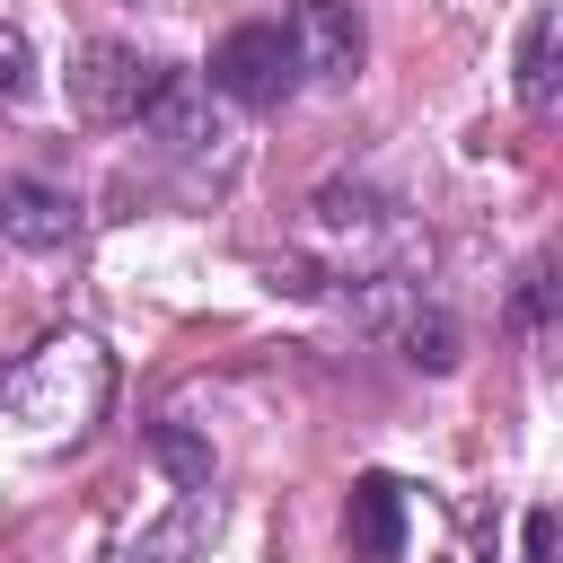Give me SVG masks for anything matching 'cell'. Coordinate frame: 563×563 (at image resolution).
Masks as SVG:
<instances>
[{"mask_svg": "<svg viewBox=\"0 0 563 563\" xmlns=\"http://www.w3.org/2000/svg\"><path fill=\"white\" fill-rule=\"evenodd\" d=\"M282 35H290V62H299L308 79H325V88H343V79L361 70V18H352L343 0H299Z\"/></svg>", "mask_w": 563, "mask_h": 563, "instance_id": "cell-5", "label": "cell"}, {"mask_svg": "<svg viewBox=\"0 0 563 563\" xmlns=\"http://www.w3.org/2000/svg\"><path fill=\"white\" fill-rule=\"evenodd\" d=\"M211 537H220V501H211V493H185L167 519H150V528L123 545V563H194Z\"/></svg>", "mask_w": 563, "mask_h": 563, "instance_id": "cell-8", "label": "cell"}, {"mask_svg": "<svg viewBox=\"0 0 563 563\" xmlns=\"http://www.w3.org/2000/svg\"><path fill=\"white\" fill-rule=\"evenodd\" d=\"M158 88H167V70L132 44H114V35L79 44V62H70V114L79 123H141Z\"/></svg>", "mask_w": 563, "mask_h": 563, "instance_id": "cell-3", "label": "cell"}, {"mask_svg": "<svg viewBox=\"0 0 563 563\" xmlns=\"http://www.w3.org/2000/svg\"><path fill=\"white\" fill-rule=\"evenodd\" d=\"M106 396H114V361L97 352V334H53L0 378V413L26 431H88Z\"/></svg>", "mask_w": 563, "mask_h": 563, "instance_id": "cell-1", "label": "cell"}, {"mask_svg": "<svg viewBox=\"0 0 563 563\" xmlns=\"http://www.w3.org/2000/svg\"><path fill=\"white\" fill-rule=\"evenodd\" d=\"M554 35H563V18L554 9H528V26H519V106L528 114L554 106Z\"/></svg>", "mask_w": 563, "mask_h": 563, "instance_id": "cell-9", "label": "cell"}, {"mask_svg": "<svg viewBox=\"0 0 563 563\" xmlns=\"http://www.w3.org/2000/svg\"><path fill=\"white\" fill-rule=\"evenodd\" d=\"M290 79H299V62H290V35L282 26H229L220 44H211V88L229 97V106H282L290 97Z\"/></svg>", "mask_w": 563, "mask_h": 563, "instance_id": "cell-4", "label": "cell"}, {"mask_svg": "<svg viewBox=\"0 0 563 563\" xmlns=\"http://www.w3.org/2000/svg\"><path fill=\"white\" fill-rule=\"evenodd\" d=\"M308 238L352 273V282H369V273H396L405 255H413V220L396 211V202H378V194H361V185H325L317 202H308Z\"/></svg>", "mask_w": 563, "mask_h": 563, "instance_id": "cell-2", "label": "cell"}, {"mask_svg": "<svg viewBox=\"0 0 563 563\" xmlns=\"http://www.w3.org/2000/svg\"><path fill=\"white\" fill-rule=\"evenodd\" d=\"M150 449H158V466L185 484V493H211V449L194 440V431H176V422H158L150 431Z\"/></svg>", "mask_w": 563, "mask_h": 563, "instance_id": "cell-10", "label": "cell"}, {"mask_svg": "<svg viewBox=\"0 0 563 563\" xmlns=\"http://www.w3.org/2000/svg\"><path fill=\"white\" fill-rule=\"evenodd\" d=\"M510 317H519L528 334H545V317H554V264H545V255L519 273V290H510Z\"/></svg>", "mask_w": 563, "mask_h": 563, "instance_id": "cell-11", "label": "cell"}, {"mask_svg": "<svg viewBox=\"0 0 563 563\" xmlns=\"http://www.w3.org/2000/svg\"><path fill=\"white\" fill-rule=\"evenodd\" d=\"M26 88H35V53H26L18 26H0V106H18Z\"/></svg>", "mask_w": 563, "mask_h": 563, "instance_id": "cell-12", "label": "cell"}, {"mask_svg": "<svg viewBox=\"0 0 563 563\" xmlns=\"http://www.w3.org/2000/svg\"><path fill=\"white\" fill-rule=\"evenodd\" d=\"M0 238H18V246H70L79 238V202L62 185H44V176H9L0 185Z\"/></svg>", "mask_w": 563, "mask_h": 563, "instance_id": "cell-6", "label": "cell"}, {"mask_svg": "<svg viewBox=\"0 0 563 563\" xmlns=\"http://www.w3.org/2000/svg\"><path fill=\"white\" fill-rule=\"evenodd\" d=\"M343 537H352L361 563H396V554H405V493H396V475H361V484H352Z\"/></svg>", "mask_w": 563, "mask_h": 563, "instance_id": "cell-7", "label": "cell"}]
</instances>
